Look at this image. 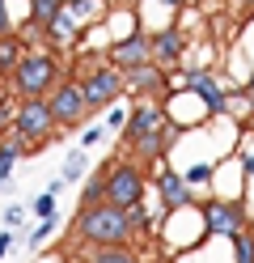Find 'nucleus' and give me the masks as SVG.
I'll use <instances>...</instances> for the list:
<instances>
[{"mask_svg":"<svg viewBox=\"0 0 254 263\" xmlns=\"http://www.w3.org/2000/svg\"><path fill=\"white\" fill-rule=\"evenodd\" d=\"M106 64H114L119 72H131V68H140V64H152V34L131 30V34L114 39L106 47Z\"/></svg>","mask_w":254,"mask_h":263,"instance_id":"nucleus-7","label":"nucleus"},{"mask_svg":"<svg viewBox=\"0 0 254 263\" xmlns=\"http://www.w3.org/2000/svg\"><path fill=\"white\" fill-rule=\"evenodd\" d=\"M161 123H169V119H165V106L157 102V98H140V102L131 106V115H127V127H123V144H135V140H144L148 132H157Z\"/></svg>","mask_w":254,"mask_h":263,"instance_id":"nucleus-9","label":"nucleus"},{"mask_svg":"<svg viewBox=\"0 0 254 263\" xmlns=\"http://www.w3.org/2000/svg\"><path fill=\"white\" fill-rule=\"evenodd\" d=\"M203 225L216 238H237L250 225V217H246V208L237 200H212V204H203Z\"/></svg>","mask_w":254,"mask_h":263,"instance_id":"nucleus-8","label":"nucleus"},{"mask_svg":"<svg viewBox=\"0 0 254 263\" xmlns=\"http://www.w3.org/2000/svg\"><path fill=\"white\" fill-rule=\"evenodd\" d=\"M208 77H212V68H208V64H199V68H186V72H182V85L195 89V85H203Z\"/></svg>","mask_w":254,"mask_h":263,"instance_id":"nucleus-29","label":"nucleus"},{"mask_svg":"<svg viewBox=\"0 0 254 263\" xmlns=\"http://www.w3.org/2000/svg\"><path fill=\"white\" fill-rule=\"evenodd\" d=\"M242 5H246V9H250V13H254V0H242Z\"/></svg>","mask_w":254,"mask_h":263,"instance_id":"nucleus-36","label":"nucleus"},{"mask_svg":"<svg viewBox=\"0 0 254 263\" xmlns=\"http://www.w3.org/2000/svg\"><path fill=\"white\" fill-rule=\"evenodd\" d=\"M13 30V9H9V0H0V34H9Z\"/></svg>","mask_w":254,"mask_h":263,"instance_id":"nucleus-32","label":"nucleus"},{"mask_svg":"<svg viewBox=\"0 0 254 263\" xmlns=\"http://www.w3.org/2000/svg\"><path fill=\"white\" fill-rule=\"evenodd\" d=\"M106 140V127L102 123H89V127H81V149H93V144Z\"/></svg>","mask_w":254,"mask_h":263,"instance_id":"nucleus-28","label":"nucleus"},{"mask_svg":"<svg viewBox=\"0 0 254 263\" xmlns=\"http://www.w3.org/2000/svg\"><path fill=\"white\" fill-rule=\"evenodd\" d=\"M51 234H55V217H47V221H38V225H34V234H30L26 242L34 246V251H38V246H43V242H47Z\"/></svg>","mask_w":254,"mask_h":263,"instance_id":"nucleus-27","label":"nucleus"},{"mask_svg":"<svg viewBox=\"0 0 254 263\" xmlns=\"http://www.w3.org/2000/svg\"><path fill=\"white\" fill-rule=\"evenodd\" d=\"M246 106L254 110V72H250V81H246Z\"/></svg>","mask_w":254,"mask_h":263,"instance_id":"nucleus-34","label":"nucleus"},{"mask_svg":"<svg viewBox=\"0 0 254 263\" xmlns=\"http://www.w3.org/2000/svg\"><path fill=\"white\" fill-rule=\"evenodd\" d=\"M233 263H254V234H237L233 238Z\"/></svg>","mask_w":254,"mask_h":263,"instance_id":"nucleus-23","label":"nucleus"},{"mask_svg":"<svg viewBox=\"0 0 254 263\" xmlns=\"http://www.w3.org/2000/svg\"><path fill=\"white\" fill-rule=\"evenodd\" d=\"M22 221H26V212L9 204V208H5V229H22Z\"/></svg>","mask_w":254,"mask_h":263,"instance_id":"nucleus-31","label":"nucleus"},{"mask_svg":"<svg viewBox=\"0 0 254 263\" xmlns=\"http://www.w3.org/2000/svg\"><path fill=\"white\" fill-rule=\"evenodd\" d=\"M47 102H51V115H55V127H81V119H89L81 81H72V77H64L60 85L47 93Z\"/></svg>","mask_w":254,"mask_h":263,"instance_id":"nucleus-6","label":"nucleus"},{"mask_svg":"<svg viewBox=\"0 0 254 263\" xmlns=\"http://www.w3.org/2000/svg\"><path fill=\"white\" fill-rule=\"evenodd\" d=\"M127 115H131L127 106H119V102H114V106L106 110V119H102V127H106V132H123V127H127Z\"/></svg>","mask_w":254,"mask_h":263,"instance_id":"nucleus-25","label":"nucleus"},{"mask_svg":"<svg viewBox=\"0 0 254 263\" xmlns=\"http://www.w3.org/2000/svg\"><path fill=\"white\" fill-rule=\"evenodd\" d=\"M60 178H64V183H85V178H89V149H72V153H68Z\"/></svg>","mask_w":254,"mask_h":263,"instance_id":"nucleus-17","label":"nucleus"},{"mask_svg":"<svg viewBox=\"0 0 254 263\" xmlns=\"http://www.w3.org/2000/svg\"><path fill=\"white\" fill-rule=\"evenodd\" d=\"M43 30H47V43H51V47H68V43H72V39L81 34V22H76L72 13L64 9L60 17H51V22L43 26Z\"/></svg>","mask_w":254,"mask_h":263,"instance_id":"nucleus-14","label":"nucleus"},{"mask_svg":"<svg viewBox=\"0 0 254 263\" xmlns=\"http://www.w3.org/2000/svg\"><path fill=\"white\" fill-rule=\"evenodd\" d=\"M26 55V34H0V77H13V68Z\"/></svg>","mask_w":254,"mask_h":263,"instance_id":"nucleus-15","label":"nucleus"},{"mask_svg":"<svg viewBox=\"0 0 254 263\" xmlns=\"http://www.w3.org/2000/svg\"><path fill=\"white\" fill-rule=\"evenodd\" d=\"M81 93H85L89 115H97V110H110L114 102H123L127 81H123V72H119L114 64H93V68L81 77Z\"/></svg>","mask_w":254,"mask_h":263,"instance_id":"nucleus-3","label":"nucleus"},{"mask_svg":"<svg viewBox=\"0 0 254 263\" xmlns=\"http://www.w3.org/2000/svg\"><path fill=\"white\" fill-rule=\"evenodd\" d=\"M169 144H174V123H161L157 132H148L144 140H135L131 153H135V161L144 166V161H161V153L169 149Z\"/></svg>","mask_w":254,"mask_h":263,"instance_id":"nucleus-13","label":"nucleus"},{"mask_svg":"<svg viewBox=\"0 0 254 263\" xmlns=\"http://www.w3.org/2000/svg\"><path fill=\"white\" fill-rule=\"evenodd\" d=\"M26 153H34V149H30L22 136H9L5 144H0V174H9V170H13V161H17V157H26Z\"/></svg>","mask_w":254,"mask_h":263,"instance_id":"nucleus-22","label":"nucleus"},{"mask_svg":"<svg viewBox=\"0 0 254 263\" xmlns=\"http://www.w3.org/2000/svg\"><path fill=\"white\" fill-rule=\"evenodd\" d=\"M123 81H127V93H140V98H161L169 89V77L161 64H140V68L123 72Z\"/></svg>","mask_w":254,"mask_h":263,"instance_id":"nucleus-11","label":"nucleus"},{"mask_svg":"<svg viewBox=\"0 0 254 263\" xmlns=\"http://www.w3.org/2000/svg\"><path fill=\"white\" fill-rule=\"evenodd\" d=\"M102 174H106V204L127 208V212L144 204V170H140V161H110Z\"/></svg>","mask_w":254,"mask_h":263,"instance_id":"nucleus-5","label":"nucleus"},{"mask_svg":"<svg viewBox=\"0 0 254 263\" xmlns=\"http://www.w3.org/2000/svg\"><path fill=\"white\" fill-rule=\"evenodd\" d=\"M157 5H165V9H182L186 0H157Z\"/></svg>","mask_w":254,"mask_h":263,"instance_id":"nucleus-35","label":"nucleus"},{"mask_svg":"<svg viewBox=\"0 0 254 263\" xmlns=\"http://www.w3.org/2000/svg\"><path fill=\"white\" fill-rule=\"evenodd\" d=\"M106 204V174H89L81 183V208H97Z\"/></svg>","mask_w":254,"mask_h":263,"instance_id":"nucleus-19","label":"nucleus"},{"mask_svg":"<svg viewBox=\"0 0 254 263\" xmlns=\"http://www.w3.org/2000/svg\"><path fill=\"white\" fill-rule=\"evenodd\" d=\"M195 93L203 98V106H208V115H225V110H229V93L216 85V77H208L203 85H195Z\"/></svg>","mask_w":254,"mask_h":263,"instance_id":"nucleus-16","label":"nucleus"},{"mask_svg":"<svg viewBox=\"0 0 254 263\" xmlns=\"http://www.w3.org/2000/svg\"><path fill=\"white\" fill-rule=\"evenodd\" d=\"M13 136H22L30 149L55 140V115H51V102H47V98H22V102H17Z\"/></svg>","mask_w":254,"mask_h":263,"instance_id":"nucleus-4","label":"nucleus"},{"mask_svg":"<svg viewBox=\"0 0 254 263\" xmlns=\"http://www.w3.org/2000/svg\"><path fill=\"white\" fill-rule=\"evenodd\" d=\"M72 238L85 242L89 251H102V246H131V238H135L131 212H127V208H114V204L76 208V217H72Z\"/></svg>","mask_w":254,"mask_h":263,"instance_id":"nucleus-1","label":"nucleus"},{"mask_svg":"<svg viewBox=\"0 0 254 263\" xmlns=\"http://www.w3.org/2000/svg\"><path fill=\"white\" fill-rule=\"evenodd\" d=\"M13 119H17L13 98H0V132H13Z\"/></svg>","mask_w":254,"mask_h":263,"instance_id":"nucleus-30","label":"nucleus"},{"mask_svg":"<svg viewBox=\"0 0 254 263\" xmlns=\"http://www.w3.org/2000/svg\"><path fill=\"white\" fill-rule=\"evenodd\" d=\"M182 174H186V183H191V187L212 183V166H208V161H195V166H191V170H182Z\"/></svg>","mask_w":254,"mask_h":263,"instance_id":"nucleus-26","label":"nucleus"},{"mask_svg":"<svg viewBox=\"0 0 254 263\" xmlns=\"http://www.w3.org/2000/svg\"><path fill=\"white\" fill-rule=\"evenodd\" d=\"M157 195H161L165 212H178V208H186V204H195V187L186 183L182 170H161V174H157Z\"/></svg>","mask_w":254,"mask_h":263,"instance_id":"nucleus-10","label":"nucleus"},{"mask_svg":"<svg viewBox=\"0 0 254 263\" xmlns=\"http://www.w3.org/2000/svg\"><path fill=\"white\" fill-rule=\"evenodd\" d=\"M186 51V34L182 26H161L157 34H152V64H161V68H174Z\"/></svg>","mask_w":254,"mask_h":263,"instance_id":"nucleus-12","label":"nucleus"},{"mask_svg":"<svg viewBox=\"0 0 254 263\" xmlns=\"http://www.w3.org/2000/svg\"><path fill=\"white\" fill-rule=\"evenodd\" d=\"M64 5H68V0H30V26H47L51 17H60V13H64Z\"/></svg>","mask_w":254,"mask_h":263,"instance_id":"nucleus-20","label":"nucleus"},{"mask_svg":"<svg viewBox=\"0 0 254 263\" xmlns=\"http://www.w3.org/2000/svg\"><path fill=\"white\" fill-rule=\"evenodd\" d=\"M34 217H38V221H47V217H55V191H38V195H34Z\"/></svg>","mask_w":254,"mask_h":263,"instance_id":"nucleus-24","label":"nucleus"},{"mask_svg":"<svg viewBox=\"0 0 254 263\" xmlns=\"http://www.w3.org/2000/svg\"><path fill=\"white\" fill-rule=\"evenodd\" d=\"M64 9L72 13V17H76L81 26H89V22H97V17H102V13H106L110 5H106V0H68Z\"/></svg>","mask_w":254,"mask_h":263,"instance_id":"nucleus-18","label":"nucleus"},{"mask_svg":"<svg viewBox=\"0 0 254 263\" xmlns=\"http://www.w3.org/2000/svg\"><path fill=\"white\" fill-rule=\"evenodd\" d=\"M9 246H13V229H5V234H0V259L9 255Z\"/></svg>","mask_w":254,"mask_h":263,"instance_id":"nucleus-33","label":"nucleus"},{"mask_svg":"<svg viewBox=\"0 0 254 263\" xmlns=\"http://www.w3.org/2000/svg\"><path fill=\"white\" fill-rule=\"evenodd\" d=\"M89 263H144L131 246H102V251L89 255Z\"/></svg>","mask_w":254,"mask_h":263,"instance_id":"nucleus-21","label":"nucleus"},{"mask_svg":"<svg viewBox=\"0 0 254 263\" xmlns=\"http://www.w3.org/2000/svg\"><path fill=\"white\" fill-rule=\"evenodd\" d=\"M9 81H13V89L22 93V98H47V93L64 81L60 55H55V51H47V47H43V51H26Z\"/></svg>","mask_w":254,"mask_h":263,"instance_id":"nucleus-2","label":"nucleus"}]
</instances>
